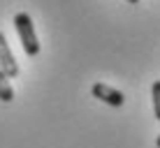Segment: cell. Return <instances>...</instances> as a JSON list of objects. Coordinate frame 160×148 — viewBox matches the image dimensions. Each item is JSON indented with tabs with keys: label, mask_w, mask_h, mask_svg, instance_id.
Wrapping results in <instances>:
<instances>
[{
	"label": "cell",
	"mask_w": 160,
	"mask_h": 148,
	"mask_svg": "<svg viewBox=\"0 0 160 148\" xmlns=\"http://www.w3.org/2000/svg\"><path fill=\"white\" fill-rule=\"evenodd\" d=\"M128 2H130V5H137V2H139V0H128Z\"/></svg>",
	"instance_id": "obj_7"
},
{
	"label": "cell",
	"mask_w": 160,
	"mask_h": 148,
	"mask_svg": "<svg viewBox=\"0 0 160 148\" xmlns=\"http://www.w3.org/2000/svg\"><path fill=\"white\" fill-rule=\"evenodd\" d=\"M14 28L19 32V42L23 46V51L30 58H35L40 53V42H37V32H35V26H32V19L26 12H19L14 16Z\"/></svg>",
	"instance_id": "obj_1"
},
{
	"label": "cell",
	"mask_w": 160,
	"mask_h": 148,
	"mask_svg": "<svg viewBox=\"0 0 160 148\" xmlns=\"http://www.w3.org/2000/svg\"><path fill=\"white\" fill-rule=\"evenodd\" d=\"M14 100V88L12 84H9V79L2 74V69H0V102H12Z\"/></svg>",
	"instance_id": "obj_4"
},
{
	"label": "cell",
	"mask_w": 160,
	"mask_h": 148,
	"mask_svg": "<svg viewBox=\"0 0 160 148\" xmlns=\"http://www.w3.org/2000/svg\"><path fill=\"white\" fill-rule=\"evenodd\" d=\"M0 69H2V74L7 79H16L19 76V65H16V60L12 56V51H9V44H7L2 32H0Z\"/></svg>",
	"instance_id": "obj_3"
},
{
	"label": "cell",
	"mask_w": 160,
	"mask_h": 148,
	"mask_svg": "<svg viewBox=\"0 0 160 148\" xmlns=\"http://www.w3.org/2000/svg\"><path fill=\"white\" fill-rule=\"evenodd\" d=\"M91 93H93V97H98L100 102L109 104V107H123V102H125L123 93L112 88V86H107V84H93Z\"/></svg>",
	"instance_id": "obj_2"
},
{
	"label": "cell",
	"mask_w": 160,
	"mask_h": 148,
	"mask_svg": "<svg viewBox=\"0 0 160 148\" xmlns=\"http://www.w3.org/2000/svg\"><path fill=\"white\" fill-rule=\"evenodd\" d=\"M151 95H153V113H156V118L160 120V81H156V84H153Z\"/></svg>",
	"instance_id": "obj_5"
},
{
	"label": "cell",
	"mask_w": 160,
	"mask_h": 148,
	"mask_svg": "<svg viewBox=\"0 0 160 148\" xmlns=\"http://www.w3.org/2000/svg\"><path fill=\"white\" fill-rule=\"evenodd\" d=\"M156 146H158V148H160V134H158V139H156Z\"/></svg>",
	"instance_id": "obj_6"
}]
</instances>
